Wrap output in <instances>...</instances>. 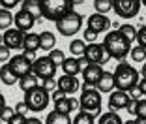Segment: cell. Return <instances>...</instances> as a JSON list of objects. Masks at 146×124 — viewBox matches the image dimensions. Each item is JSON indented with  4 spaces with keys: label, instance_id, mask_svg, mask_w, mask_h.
Here are the masks:
<instances>
[{
    "label": "cell",
    "instance_id": "obj_1",
    "mask_svg": "<svg viewBox=\"0 0 146 124\" xmlns=\"http://www.w3.org/2000/svg\"><path fill=\"white\" fill-rule=\"evenodd\" d=\"M103 45L109 51L111 58H116V60H120V62H124V58L127 55H131V49H133L131 47V42H129L127 38H124V34H122L118 28L109 30L107 34H105Z\"/></svg>",
    "mask_w": 146,
    "mask_h": 124
},
{
    "label": "cell",
    "instance_id": "obj_2",
    "mask_svg": "<svg viewBox=\"0 0 146 124\" xmlns=\"http://www.w3.org/2000/svg\"><path fill=\"white\" fill-rule=\"evenodd\" d=\"M112 73H114L116 90H122V92L131 90L133 86L139 85V81H141V72H139L137 68H133L131 64H127V62H120Z\"/></svg>",
    "mask_w": 146,
    "mask_h": 124
},
{
    "label": "cell",
    "instance_id": "obj_3",
    "mask_svg": "<svg viewBox=\"0 0 146 124\" xmlns=\"http://www.w3.org/2000/svg\"><path fill=\"white\" fill-rule=\"evenodd\" d=\"M73 6H75V2H71V0H41V17L47 21L58 23L68 13L75 11Z\"/></svg>",
    "mask_w": 146,
    "mask_h": 124
},
{
    "label": "cell",
    "instance_id": "obj_4",
    "mask_svg": "<svg viewBox=\"0 0 146 124\" xmlns=\"http://www.w3.org/2000/svg\"><path fill=\"white\" fill-rule=\"evenodd\" d=\"M25 102L28 105L32 113H41L49 107V102H51V92L43 88L41 85L32 88L30 92H25Z\"/></svg>",
    "mask_w": 146,
    "mask_h": 124
},
{
    "label": "cell",
    "instance_id": "obj_5",
    "mask_svg": "<svg viewBox=\"0 0 146 124\" xmlns=\"http://www.w3.org/2000/svg\"><path fill=\"white\" fill-rule=\"evenodd\" d=\"M54 25H56V30H58L62 36L71 38V36H75L79 30L82 28V15L77 13V11H71V13H68L66 17H62L58 23H54Z\"/></svg>",
    "mask_w": 146,
    "mask_h": 124
},
{
    "label": "cell",
    "instance_id": "obj_6",
    "mask_svg": "<svg viewBox=\"0 0 146 124\" xmlns=\"http://www.w3.org/2000/svg\"><path fill=\"white\" fill-rule=\"evenodd\" d=\"M79 102H81V111H88L94 115L101 111V92L98 88H84Z\"/></svg>",
    "mask_w": 146,
    "mask_h": 124
},
{
    "label": "cell",
    "instance_id": "obj_7",
    "mask_svg": "<svg viewBox=\"0 0 146 124\" xmlns=\"http://www.w3.org/2000/svg\"><path fill=\"white\" fill-rule=\"evenodd\" d=\"M56 66L51 62L49 56H38V60H34L32 64V73H34L38 79L45 81V79H54V73H56Z\"/></svg>",
    "mask_w": 146,
    "mask_h": 124
},
{
    "label": "cell",
    "instance_id": "obj_8",
    "mask_svg": "<svg viewBox=\"0 0 146 124\" xmlns=\"http://www.w3.org/2000/svg\"><path fill=\"white\" fill-rule=\"evenodd\" d=\"M141 6V0H114V13L122 19H133L139 15Z\"/></svg>",
    "mask_w": 146,
    "mask_h": 124
},
{
    "label": "cell",
    "instance_id": "obj_9",
    "mask_svg": "<svg viewBox=\"0 0 146 124\" xmlns=\"http://www.w3.org/2000/svg\"><path fill=\"white\" fill-rule=\"evenodd\" d=\"M84 56L88 58L90 64H96V66H105L111 60V55H109V51L105 49L103 43H90L86 47Z\"/></svg>",
    "mask_w": 146,
    "mask_h": 124
},
{
    "label": "cell",
    "instance_id": "obj_10",
    "mask_svg": "<svg viewBox=\"0 0 146 124\" xmlns=\"http://www.w3.org/2000/svg\"><path fill=\"white\" fill-rule=\"evenodd\" d=\"M8 64H9V68L13 70V73L21 79V77L32 73V64H34V62H32L30 58H26L25 53H23V55H13Z\"/></svg>",
    "mask_w": 146,
    "mask_h": 124
},
{
    "label": "cell",
    "instance_id": "obj_11",
    "mask_svg": "<svg viewBox=\"0 0 146 124\" xmlns=\"http://www.w3.org/2000/svg\"><path fill=\"white\" fill-rule=\"evenodd\" d=\"M103 66H96V64H90L88 68L82 72V90L84 88H96L99 83V79H101V75H103Z\"/></svg>",
    "mask_w": 146,
    "mask_h": 124
},
{
    "label": "cell",
    "instance_id": "obj_12",
    "mask_svg": "<svg viewBox=\"0 0 146 124\" xmlns=\"http://www.w3.org/2000/svg\"><path fill=\"white\" fill-rule=\"evenodd\" d=\"M111 19L107 17V15H101V13H92L90 17L86 19V28L94 30V32H98V34H101V32H109V28H111Z\"/></svg>",
    "mask_w": 146,
    "mask_h": 124
},
{
    "label": "cell",
    "instance_id": "obj_13",
    "mask_svg": "<svg viewBox=\"0 0 146 124\" xmlns=\"http://www.w3.org/2000/svg\"><path fill=\"white\" fill-rule=\"evenodd\" d=\"M13 25H15V28L21 30V32H25V34H28L32 30V26L36 25V19L32 13H28L26 9H19L17 13H15V21H13Z\"/></svg>",
    "mask_w": 146,
    "mask_h": 124
},
{
    "label": "cell",
    "instance_id": "obj_14",
    "mask_svg": "<svg viewBox=\"0 0 146 124\" xmlns=\"http://www.w3.org/2000/svg\"><path fill=\"white\" fill-rule=\"evenodd\" d=\"M129 103H131V98H129L127 92H122V90H114L109 96V109L111 111H122V109H127Z\"/></svg>",
    "mask_w": 146,
    "mask_h": 124
},
{
    "label": "cell",
    "instance_id": "obj_15",
    "mask_svg": "<svg viewBox=\"0 0 146 124\" xmlns=\"http://www.w3.org/2000/svg\"><path fill=\"white\" fill-rule=\"evenodd\" d=\"M25 32H21V30L17 28H9L6 30L4 34H2V38H4V45L8 49H23V43H25Z\"/></svg>",
    "mask_w": 146,
    "mask_h": 124
},
{
    "label": "cell",
    "instance_id": "obj_16",
    "mask_svg": "<svg viewBox=\"0 0 146 124\" xmlns=\"http://www.w3.org/2000/svg\"><path fill=\"white\" fill-rule=\"evenodd\" d=\"M58 88L64 90L68 96H71L81 88V83H79L77 77H73V75H62L60 79H58Z\"/></svg>",
    "mask_w": 146,
    "mask_h": 124
},
{
    "label": "cell",
    "instance_id": "obj_17",
    "mask_svg": "<svg viewBox=\"0 0 146 124\" xmlns=\"http://www.w3.org/2000/svg\"><path fill=\"white\" fill-rule=\"evenodd\" d=\"M96 88H98L101 94H111V92H114V90H116L114 73H112V72H103V75H101V79H99V83H98Z\"/></svg>",
    "mask_w": 146,
    "mask_h": 124
},
{
    "label": "cell",
    "instance_id": "obj_18",
    "mask_svg": "<svg viewBox=\"0 0 146 124\" xmlns=\"http://www.w3.org/2000/svg\"><path fill=\"white\" fill-rule=\"evenodd\" d=\"M62 70H64V75H73V77H77L79 73H82L81 64H79V58H75V56L66 58V62L62 64Z\"/></svg>",
    "mask_w": 146,
    "mask_h": 124
},
{
    "label": "cell",
    "instance_id": "obj_19",
    "mask_svg": "<svg viewBox=\"0 0 146 124\" xmlns=\"http://www.w3.org/2000/svg\"><path fill=\"white\" fill-rule=\"evenodd\" d=\"M54 45H56V36L52 34V32L45 30V32L39 34V49H41V51H49L51 53L52 49H54Z\"/></svg>",
    "mask_w": 146,
    "mask_h": 124
},
{
    "label": "cell",
    "instance_id": "obj_20",
    "mask_svg": "<svg viewBox=\"0 0 146 124\" xmlns=\"http://www.w3.org/2000/svg\"><path fill=\"white\" fill-rule=\"evenodd\" d=\"M39 49V34L36 32H28L25 36V43H23V51L25 53H36Z\"/></svg>",
    "mask_w": 146,
    "mask_h": 124
},
{
    "label": "cell",
    "instance_id": "obj_21",
    "mask_svg": "<svg viewBox=\"0 0 146 124\" xmlns=\"http://www.w3.org/2000/svg\"><path fill=\"white\" fill-rule=\"evenodd\" d=\"M0 81L4 83V85H8V86L19 83V77L13 73V70L9 68V64H2L0 66Z\"/></svg>",
    "mask_w": 146,
    "mask_h": 124
},
{
    "label": "cell",
    "instance_id": "obj_22",
    "mask_svg": "<svg viewBox=\"0 0 146 124\" xmlns=\"http://www.w3.org/2000/svg\"><path fill=\"white\" fill-rule=\"evenodd\" d=\"M19 88L23 90V92H30L32 88H36V86H39V79L34 75V73H28V75H25V77H21L19 79Z\"/></svg>",
    "mask_w": 146,
    "mask_h": 124
},
{
    "label": "cell",
    "instance_id": "obj_23",
    "mask_svg": "<svg viewBox=\"0 0 146 124\" xmlns=\"http://www.w3.org/2000/svg\"><path fill=\"white\" fill-rule=\"evenodd\" d=\"M86 47H88V43H86L84 40L75 38V40H71V42H69V53H71L75 58H81V56H84Z\"/></svg>",
    "mask_w": 146,
    "mask_h": 124
},
{
    "label": "cell",
    "instance_id": "obj_24",
    "mask_svg": "<svg viewBox=\"0 0 146 124\" xmlns=\"http://www.w3.org/2000/svg\"><path fill=\"white\" fill-rule=\"evenodd\" d=\"M45 124H73V120H71V117H69V115H64V113L51 111V113H47Z\"/></svg>",
    "mask_w": 146,
    "mask_h": 124
},
{
    "label": "cell",
    "instance_id": "obj_25",
    "mask_svg": "<svg viewBox=\"0 0 146 124\" xmlns=\"http://www.w3.org/2000/svg\"><path fill=\"white\" fill-rule=\"evenodd\" d=\"M23 9L34 15V19H41V0H25L23 2Z\"/></svg>",
    "mask_w": 146,
    "mask_h": 124
},
{
    "label": "cell",
    "instance_id": "obj_26",
    "mask_svg": "<svg viewBox=\"0 0 146 124\" xmlns=\"http://www.w3.org/2000/svg\"><path fill=\"white\" fill-rule=\"evenodd\" d=\"M13 21H15V15H11V11L9 9H4L0 8V30H9L13 25Z\"/></svg>",
    "mask_w": 146,
    "mask_h": 124
},
{
    "label": "cell",
    "instance_id": "obj_27",
    "mask_svg": "<svg viewBox=\"0 0 146 124\" xmlns=\"http://www.w3.org/2000/svg\"><path fill=\"white\" fill-rule=\"evenodd\" d=\"M98 124H124V120L120 119L118 113L109 111V113H101V115H99Z\"/></svg>",
    "mask_w": 146,
    "mask_h": 124
},
{
    "label": "cell",
    "instance_id": "obj_28",
    "mask_svg": "<svg viewBox=\"0 0 146 124\" xmlns=\"http://www.w3.org/2000/svg\"><path fill=\"white\" fill-rule=\"evenodd\" d=\"M94 8H96V13L107 15L111 9H114V0H96Z\"/></svg>",
    "mask_w": 146,
    "mask_h": 124
},
{
    "label": "cell",
    "instance_id": "obj_29",
    "mask_svg": "<svg viewBox=\"0 0 146 124\" xmlns=\"http://www.w3.org/2000/svg\"><path fill=\"white\" fill-rule=\"evenodd\" d=\"M52 111H56V113H64V115H69V113H73V102H71V98H64V100H60V102H56Z\"/></svg>",
    "mask_w": 146,
    "mask_h": 124
},
{
    "label": "cell",
    "instance_id": "obj_30",
    "mask_svg": "<svg viewBox=\"0 0 146 124\" xmlns=\"http://www.w3.org/2000/svg\"><path fill=\"white\" fill-rule=\"evenodd\" d=\"M73 124H96V115L88 111H79L73 119Z\"/></svg>",
    "mask_w": 146,
    "mask_h": 124
},
{
    "label": "cell",
    "instance_id": "obj_31",
    "mask_svg": "<svg viewBox=\"0 0 146 124\" xmlns=\"http://www.w3.org/2000/svg\"><path fill=\"white\" fill-rule=\"evenodd\" d=\"M118 30H120L122 34H124V38H127L129 42L137 40V32H139V28H135L131 23H124L122 26H118Z\"/></svg>",
    "mask_w": 146,
    "mask_h": 124
},
{
    "label": "cell",
    "instance_id": "obj_32",
    "mask_svg": "<svg viewBox=\"0 0 146 124\" xmlns=\"http://www.w3.org/2000/svg\"><path fill=\"white\" fill-rule=\"evenodd\" d=\"M47 56L51 58V62L56 66V68H62V64L66 62V55H64V51H60V49H52Z\"/></svg>",
    "mask_w": 146,
    "mask_h": 124
},
{
    "label": "cell",
    "instance_id": "obj_33",
    "mask_svg": "<svg viewBox=\"0 0 146 124\" xmlns=\"http://www.w3.org/2000/svg\"><path fill=\"white\" fill-rule=\"evenodd\" d=\"M131 58H133V62H142V64H144L146 62V49L141 47V45L133 47L131 49Z\"/></svg>",
    "mask_w": 146,
    "mask_h": 124
},
{
    "label": "cell",
    "instance_id": "obj_34",
    "mask_svg": "<svg viewBox=\"0 0 146 124\" xmlns=\"http://www.w3.org/2000/svg\"><path fill=\"white\" fill-rule=\"evenodd\" d=\"M135 119L139 120H146V98L139 100L135 105Z\"/></svg>",
    "mask_w": 146,
    "mask_h": 124
},
{
    "label": "cell",
    "instance_id": "obj_35",
    "mask_svg": "<svg viewBox=\"0 0 146 124\" xmlns=\"http://www.w3.org/2000/svg\"><path fill=\"white\" fill-rule=\"evenodd\" d=\"M82 40H84L88 45H90V43H98V32H94V30H90V28H84Z\"/></svg>",
    "mask_w": 146,
    "mask_h": 124
},
{
    "label": "cell",
    "instance_id": "obj_36",
    "mask_svg": "<svg viewBox=\"0 0 146 124\" xmlns=\"http://www.w3.org/2000/svg\"><path fill=\"white\" fill-rule=\"evenodd\" d=\"M15 115H17V113H15V109H13V107H9V105H6V109L0 113V120H2V122H9V120H11Z\"/></svg>",
    "mask_w": 146,
    "mask_h": 124
},
{
    "label": "cell",
    "instance_id": "obj_37",
    "mask_svg": "<svg viewBox=\"0 0 146 124\" xmlns=\"http://www.w3.org/2000/svg\"><path fill=\"white\" fill-rule=\"evenodd\" d=\"M9 60H11V49L0 45V64H8Z\"/></svg>",
    "mask_w": 146,
    "mask_h": 124
},
{
    "label": "cell",
    "instance_id": "obj_38",
    "mask_svg": "<svg viewBox=\"0 0 146 124\" xmlns=\"http://www.w3.org/2000/svg\"><path fill=\"white\" fill-rule=\"evenodd\" d=\"M13 109H15V113H17V115H23V117H26V113H30V109H28V105H26L25 100H23V102H17Z\"/></svg>",
    "mask_w": 146,
    "mask_h": 124
},
{
    "label": "cell",
    "instance_id": "obj_39",
    "mask_svg": "<svg viewBox=\"0 0 146 124\" xmlns=\"http://www.w3.org/2000/svg\"><path fill=\"white\" fill-rule=\"evenodd\" d=\"M41 86L47 92H54L56 88H58V81H54V79H45V81H41Z\"/></svg>",
    "mask_w": 146,
    "mask_h": 124
},
{
    "label": "cell",
    "instance_id": "obj_40",
    "mask_svg": "<svg viewBox=\"0 0 146 124\" xmlns=\"http://www.w3.org/2000/svg\"><path fill=\"white\" fill-rule=\"evenodd\" d=\"M137 42H139V45H141V47L146 49V25L139 28V32H137Z\"/></svg>",
    "mask_w": 146,
    "mask_h": 124
},
{
    "label": "cell",
    "instance_id": "obj_41",
    "mask_svg": "<svg viewBox=\"0 0 146 124\" xmlns=\"http://www.w3.org/2000/svg\"><path fill=\"white\" fill-rule=\"evenodd\" d=\"M127 94H129V98L133 100V102H139V100H142V92H141V88H139V85L133 86L131 90H127Z\"/></svg>",
    "mask_w": 146,
    "mask_h": 124
},
{
    "label": "cell",
    "instance_id": "obj_42",
    "mask_svg": "<svg viewBox=\"0 0 146 124\" xmlns=\"http://www.w3.org/2000/svg\"><path fill=\"white\" fill-rule=\"evenodd\" d=\"M64 98H68V94H66L64 90H60V88H56L54 92H51V100H52V103L60 102V100H64Z\"/></svg>",
    "mask_w": 146,
    "mask_h": 124
},
{
    "label": "cell",
    "instance_id": "obj_43",
    "mask_svg": "<svg viewBox=\"0 0 146 124\" xmlns=\"http://www.w3.org/2000/svg\"><path fill=\"white\" fill-rule=\"evenodd\" d=\"M28 122V117H23V115H15L8 124H26Z\"/></svg>",
    "mask_w": 146,
    "mask_h": 124
},
{
    "label": "cell",
    "instance_id": "obj_44",
    "mask_svg": "<svg viewBox=\"0 0 146 124\" xmlns=\"http://www.w3.org/2000/svg\"><path fill=\"white\" fill-rule=\"evenodd\" d=\"M17 4H19L17 0H9V2H8V0H2V2H0V6H2V8H4V9L15 8V6H17Z\"/></svg>",
    "mask_w": 146,
    "mask_h": 124
},
{
    "label": "cell",
    "instance_id": "obj_45",
    "mask_svg": "<svg viewBox=\"0 0 146 124\" xmlns=\"http://www.w3.org/2000/svg\"><path fill=\"white\" fill-rule=\"evenodd\" d=\"M139 88H141L142 96H146V79H144V77H142L141 81H139Z\"/></svg>",
    "mask_w": 146,
    "mask_h": 124
},
{
    "label": "cell",
    "instance_id": "obj_46",
    "mask_svg": "<svg viewBox=\"0 0 146 124\" xmlns=\"http://www.w3.org/2000/svg\"><path fill=\"white\" fill-rule=\"evenodd\" d=\"M4 109H6V98H4V94L0 92V113L4 111Z\"/></svg>",
    "mask_w": 146,
    "mask_h": 124
},
{
    "label": "cell",
    "instance_id": "obj_47",
    "mask_svg": "<svg viewBox=\"0 0 146 124\" xmlns=\"http://www.w3.org/2000/svg\"><path fill=\"white\" fill-rule=\"evenodd\" d=\"M26 124H43V122L38 119V117H28V122Z\"/></svg>",
    "mask_w": 146,
    "mask_h": 124
},
{
    "label": "cell",
    "instance_id": "obj_48",
    "mask_svg": "<svg viewBox=\"0 0 146 124\" xmlns=\"http://www.w3.org/2000/svg\"><path fill=\"white\" fill-rule=\"evenodd\" d=\"M141 75H142V77H144V79H146V62H144V64H142V70H141Z\"/></svg>",
    "mask_w": 146,
    "mask_h": 124
},
{
    "label": "cell",
    "instance_id": "obj_49",
    "mask_svg": "<svg viewBox=\"0 0 146 124\" xmlns=\"http://www.w3.org/2000/svg\"><path fill=\"white\" fill-rule=\"evenodd\" d=\"M124 124H139V122H137V119H133V120H125Z\"/></svg>",
    "mask_w": 146,
    "mask_h": 124
},
{
    "label": "cell",
    "instance_id": "obj_50",
    "mask_svg": "<svg viewBox=\"0 0 146 124\" xmlns=\"http://www.w3.org/2000/svg\"><path fill=\"white\" fill-rule=\"evenodd\" d=\"M0 45H4V38H2V34H0Z\"/></svg>",
    "mask_w": 146,
    "mask_h": 124
},
{
    "label": "cell",
    "instance_id": "obj_51",
    "mask_svg": "<svg viewBox=\"0 0 146 124\" xmlns=\"http://www.w3.org/2000/svg\"><path fill=\"white\" fill-rule=\"evenodd\" d=\"M137 122H139V124H146V120H139V119H137Z\"/></svg>",
    "mask_w": 146,
    "mask_h": 124
},
{
    "label": "cell",
    "instance_id": "obj_52",
    "mask_svg": "<svg viewBox=\"0 0 146 124\" xmlns=\"http://www.w3.org/2000/svg\"><path fill=\"white\" fill-rule=\"evenodd\" d=\"M142 6H146V0H142Z\"/></svg>",
    "mask_w": 146,
    "mask_h": 124
}]
</instances>
